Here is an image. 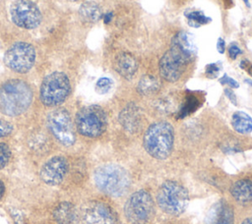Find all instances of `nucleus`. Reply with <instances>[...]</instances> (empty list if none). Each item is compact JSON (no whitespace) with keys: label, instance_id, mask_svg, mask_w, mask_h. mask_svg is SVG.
I'll return each mask as SVG.
<instances>
[{"label":"nucleus","instance_id":"nucleus-9","mask_svg":"<svg viewBox=\"0 0 252 224\" xmlns=\"http://www.w3.org/2000/svg\"><path fill=\"white\" fill-rule=\"evenodd\" d=\"M35 62V49L28 42H16L4 54L5 65L13 72L24 74L29 72Z\"/></svg>","mask_w":252,"mask_h":224},{"label":"nucleus","instance_id":"nucleus-22","mask_svg":"<svg viewBox=\"0 0 252 224\" xmlns=\"http://www.w3.org/2000/svg\"><path fill=\"white\" fill-rule=\"evenodd\" d=\"M159 88V83L158 81L151 76V75H146L143 76L137 85L138 91L143 94V95H151L156 93Z\"/></svg>","mask_w":252,"mask_h":224},{"label":"nucleus","instance_id":"nucleus-10","mask_svg":"<svg viewBox=\"0 0 252 224\" xmlns=\"http://www.w3.org/2000/svg\"><path fill=\"white\" fill-rule=\"evenodd\" d=\"M12 22L26 29L37 28L42 21V15L37 5L32 0H16L10 8Z\"/></svg>","mask_w":252,"mask_h":224},{"label":"nucleus","instance_id":"nucleus-12","mask_svg":"<svg viewBox=\"0 0 252 224\" xmlns=\"http://www.w3.org/2000/svg\"><path fill=\"white\" fill-rule=\"evenodd\" d=\"M69 170V163L64 156L55 155L49 158L40 168V179L49 186L59 185L66 177Z\"/></svg>","mask_w":252,"mask_h":224},{"label":"nucleus","instance_id":"nucleus-27","mask_svg":"<svg viewBox=\"0 0 252 224\" xmlns=\"http://www.w3.org/2000/svg\"><path fill=\"white\" fill-rule=\"evenodd\" d=\"M11 158V149L5 142H0V170L3 169Z\"/></svg>","mask_w":252,"mask_h":224},{"label":"nucleus","instance_id":"nucleus-23","mask_svg":"<svg viewBox=\"0 0 252 224\" xmlns=\"http://www.w3.org/2000/svg\"><path fill=\"white\" fill-rule=\"evenodd\" d=\"M185 17L187 18L188 25L192 28H199V27L211 22V18L204 15V13L201 11L186 12Z\"/></svg>","mask_w":252,"mask_h":224},{"label":"nucleus","instance_id":"nucleus-4","mask_svg":"<svg viewBox=\"0 0 252 224\" xmlns=\"http://www.w3.org/2000/svg\"><path fill=\"white\" fill-rule=\"evenodd\" d=\"M71 92V84L68 76L63 72H52L42 81L39 97L43 105L55 107L63 103Z\"/></svg>","mask_w":252,"mask_h":224},{"label":"nucleus","instance_id":"nucleus-6","mask_svg":"<svg viewBox=\"0 0 252 224\" xmlns=\"http://www.w3.org/2000/svg\"><path fill=\"white\" fill-rule=\"evenodd\" d=\"M75 124L78 132L87 138H97L107 127V117L98 105L82 107L76 114Z\"/></svg>","mask_w":252,"mask_h":224},{"label":"nucleus","instance_id":"nucleus-8","mask_svg":"<svg viewBox=\"0 0 252 224\" xmlns=\"http://www.w3.org/2000/svg\"><path fill=\"white\" fill-rule=\"evenodd\" d=\"M46 124L52 136L63 145L71 146L75 143L76 135L69 112L65 108H57L48 113Z\"/></svg>","mask_w":252,"mask_h":224},{"label":"nucleus","instance_id":"nucleus-40","mask_svg":"<svg viewBox=\"0 0 252 224\" xmlns=\"http://www.w3.org/2000/svg\"><path fill=\"white\" fill-rule=\"evenodd\" d=\"M245 83L251 84V86H252V81H251V80H245Z\"/></svg>","mask_w":252,"mask_h":224},{"label":"nucleus","instance_id":"nucleus-3","mask_svg":"<svg viewBox=\"0 0 252 224\" xmlns=\"http://www.w3.org/2000/svg\"><path fill=\"white\" fill-rule=\"evenodd\" d=\"M174 140L172 126L164 121L152 124L144 135L146 151L157 159H165L171 153Z\"/></svg>","mask_w":252,"mask_h":224},{"label":"nucleus","instance_id":"nucleus-26","mask_svg":"<svg viewBox=\"0 0 252 224\" xmlns=\"http://www.w3.org/2000/svg\"><path fill=\"white\" fill-rule=\"evenodd\" d=\"M112 85H113V82L111 79L107 77H102L98 79L97 82L95 83L94 89L98 94H105L112 88Z\"/></svg>","mask_w":252,"mask_h":224},{"label":"nucleus","instance_id":"nucleus-39","mask_svg":"<svg viewBox=\"0 0 252 224\" xmlns=\"http://www.w3.org/2000/svg\"><path fill=\"white\" fill-rule=\"evenodd\" d=\"M243 1H244L245 5H246L247 7H249V6H250V3H249V1H248V0H243Z\"/></svg>","mask_w":252,"mask_h":224},{"label":"nucleus","instance_id":"nucleus-36","mask_svg":"<svg viewBox=\"0 0 252 224\" xmlns=\"http://www.w3.org/2000/svg\"><path fill=\"white\" fill-rule=\"evenodd\" d=\"M103 17V20H104V23L105 24H108V23H110V21L112 20V17H113V14L112 13H107V14H105V15H103L102 16Z\"/></svg>","mask_w":252,"mask_h":224},{"label":"nucleus","instance_id":"nucleus-13","mask_svg":"<svg viewBox=\"0 0 252 224\" xmlns=\"http://www.w3.org/2000/svg\"><path fill=\"white\" fill-rule=\"evenodd\" d=\"M187 63L171 50H167L159 60V74L167 82H176L182 76Z\"/></svg>","mask_w":252,"mask_h":224},{"label":"nucleus","instance_id":"nucleus-41","mask_svg":"<svg viewBox=\"0 0 252 224\" xmlns=\"http://www.w3.org/2000/svg\"><path fill=\"white\" fill-rule=\"evenodd\" d=\"M69 1H72V2H77V1H80V0H69Z\"/></svg>","mask_w":252,"mask_h":224},{"label":"nucleus","instance_id":"nucleus-1","mask_svg":"<svg viewBox=\"0 0 252 224\" xmlns=\"http://www.w3.org/2000/svg\"><path fill=\"white\" fill-rule=\"evenodd\" d=\"M32 89L22 80H8L0 85V113L16 117L25 113L32 102Z\"/></svg>","mask_w":252,"mask_h":224},{"label":"nucleus","instance_id":"nucleus-24","mask_svg":"<svg viewBox=\"0 0 252 224\" xmlns=\"http://www.w3.org/2000/svg\"><path fill=\"white\" fill-rule=\"evenodd\" d=\"M198 105H199V101L195 96H193V95L188 96L185 99V102L182 105V107L178 113V118H183V117L189 115L190 113L194 112L196 110V108L198 107Z\"/></svg>","mask_w":252,"mask_h":224},{"label":"nucleus","instance_id":"nucleus-11","mask_svg":"<svg viewBox=\"0 0 252 224\" xmlns=\"http://www.w3.org/2000/svg\"><path fill=\"white\" fill-rule=\"evenodd\" d=\"M82 219L85 224H118L113 209L99 200H92L84 206Z\"/></svg>","mask_w":252,"mask_h":224},{"label":"nucleus","instance_id":"nucleus-31","mask_svg":"<svg viewBox=\"0 0 252 224\" xmlns=\"http://www.w3.org/2000/svg\"><path fill=\"white\" fill-rule=\"evenodd\" d=\"M228 54L231 59H235L239 54H241V49L236 44H231L228 48Z\"/></svg>","mask_w":252,"mask_h":224},{"label":"nucleus","instance_id":"nucleus-16","mask_svg":"<svg viewBox=\"0 0 252 224\" xmlns=\"http://www.w3.org/2000/svg\"><path fill=\"white\" fill-rule=\"evenodd\" d=\"M119 123L128 133H136L141 128L142 115L140 107L135 103L127 104L119 113Z\"/></svg>","mask_w":252,"mask_h":224},{"label":"nucleus","instance_id":"nucleus-28","mask_svg":"<svg viewBox=\"0 0 252 224\" xmlns=\"http://www.w3.org/2000/svg\"><path fill=\"white\" fill-rule=\"evenodd\" d=\"M13 132V126L10 122L0 119V138H5Z\"/></svg>","mask_w":252,"mask_h":224},{"label":"nucleus","instance_id":"nucleus-32","mask_svg":"<svg viewBox=\"0 0 252 224\" xmlns=\"http://www.w3.org/2000/svg\"><path fill=\"white\" fill-rule=\"evenodd\" d=\"M11 213H12V216H13V218H14L16 224H24L22 213H21L19 210L13 209V210L11 211Z\"/></svg>","mask_w":252,"mask_h":224},{"label":"nucleus","instance_id":"nucleus-20","mask_svg":"<svg viewBox=\"0 0 252 224\" xmlns=\"http://www.w3.org/2000/svg\"><path fill=\"white\" fill-rule=\"evenodd\" d=\"M79 15L85 23L94 24L102 18L100 7L93 1L84 2L79 8Z\"/></svg>","mask_w":252,"mask_h":224},{"label":"nucleus","instance_id":"nucleus-29","mask_svg":"<svg viewBox=\"0 0 252 224\" xmlns=\"http://www.w3.org/2000/svg\"><path fill=\"white\" fill-rule=\"evenodd\" d=\"M220 71V66L219 63H211L206 67V75L210 79H215L218 77Z\"/></svg>","mask_w":252,"mask_h":224},{"label":"nucleus","instance_id":"nucleus-15","mask_svg":"<svg viewBox=\"0 0 252 224\" xmlns=\"http://www.w3.org/2000/svg\"><path fill=\"white\" fill-rule=\"evenodd\" d=\"M234 214L231 206L223 199L215 202L209 209L204 224H233Z\"/></svg>","mask_w":252,"mask_h":224},{"label":"nucleus","instance_id":"nucleus-34","mask_svg":"<svg viewBox=\"0 0 252 224\" xmlns=\"http://www.w3.org/2000/svg\"><path fill=\"white\" fill-rule=\"evenodd\" d=\"M224 94L228 97V99L231 101V103H233L234 105L237 104V102H236V96H235L234 92H233L231 89L225 88V89H224Z\"/></svg>","mask_w":252,"mask_h":224},{"label":"nucleus","instance_id":"nucleus-5","mask_svg":"<svg viewBox=\"0 0 252 224\" xmlns=\"http://www.w3.org/2000/svg\"><path fill=\"white\" fill-rule=\"evenodd\" d=\"M157 201L161 210L170 215L183 213L189 202V196L184 187L173 181L161 184L157 194Z\"/></svg>","mask_w":252,"mask_h":224},{"label":"nucleus","instance_id":"nucleus-19","mask_svg":"<svg viewBox=\"0 0 252 224\" xmlns=\"http://www.w3.org/2000/svg\"><path fill=\"white\" fill-rule=\"evenodd\" d=\"M230 194L240 203L252 202V181L243 179L235 182L230 189Z\"/></svg>","mask_w":252,"mask_h":224},{"label":"nucleus","instance_id":"nucleus-18","mask_svg":"<svg viewBox=\"0 0 252 224\" xmlns=\"http://www.w3.org/2000/svg\"><path fill=\"white\" fill-rule=\"evenodd\" d=\"M114 68L121 77L129 80L135 75L138 69V64L136 59L131 54L120 53L115 58Z\"/></svg>","mask_w":252,"mask_h":224},{"label":"nucleus","instance_id":"nucleus-25","mask_svg":"<svg viewBox=\"0 0 252 224\" xmlns=\"http://www.w3.org/2000/svg\"><path fill=\"white\" fill-rule=\"evenodd\" d=\"M29 144L32 150L40 152L46 148V145H47L46 137L42 134L32 135L29 140Z\"/></svg>","mask_w":252,"mask_h":224},{"label":"nucleus","instance_id":"nucleus-33","mask_svg":"<svg viewBox=\"0 0 252 224\" xmlns=\"http://www.w3.org/2000/svg\"><path fill=\"white\" fill-rule=\"evenodd\" d=\"M239 66H240V68L244 69L250 76H252V64L249 61L243 60V61H241Z\"/></svg>","mask_w":252,"mask_h":224},{"label":"nucleus","instance_id":"nucleus-21","mask_svg":"<svg viewBox=\"0 0 252 224\" xmlns=\"http://www.w3.org/2000/svg\"><path fill=\"white\" fill-rule=\"evenodd\" d=\"M231 125L239 134H249L252 131V118L242 111L235 112L231 117Z\"/></svg>","mask_w":252,"mask_h":224},{"label":"nucleus","instance_id":"nucleus-38","mask_svg":"<svg viewBox=\"0 0 252 224\" xmlns=\"http://www.w3.org/2000/svg\"><path fill=\"white\" fill-rule=\"evenodd\" d=\"M241 224H252V217L243 220V221L241 222Z\"/></svg>","mask_w":252,"mask_h":224},{"label":"nucleus","instance_id":"nucleus-14","mask_svg":"<svg viewBox=\"0 0 252 224\" xmlns=\"http://www.w3.org/2000/svg\"><path fill=\"white\" fill-rule=\"evenodd\" d=\"M169 50L180 56L187 64L190 63L197 54V45L194 35L184 30L177 32L171 39Z\"/></svg>","mask_w":252,"mask_h":224},{"label":"nucleus","instance_id":"nucleus-35","mask_svg":"<svg viewBox=\"0 0 252 224\" xmlns=\"http://www.w3.org/2000/svg\"><path fill=\"white\" fill-rule=\"evenodd\" d=\"M217 50L220 53H223L224 50H225V42H224V40L221 37H220L218 42H217Z\"/></svg>","mask_w":252,"mask_h":224},{"label":"nucleus","instance_id":"nucleus-7","mask_svg":"<svg viewBox=\"0 0 252 224\" xmlns=\"http://www.w3.org/2000/svg\"><path fill=\"white\" fill-rule=\"evenodd\" d=\"M124 214L131 224H146L154 214V201L151 195L144 190L135 192L124 205Z\"/></svg>","mask_w":252,"mask_h":224},{"label":"nucleus","instance_id":"nucleus-37","mask_svg":"<svg viewBox=\"0 0 252 224\" xmlns=\"http://www.w3.org/2000/svg\"><path fill=\"white\" fill-rule=\"evenodd\" d=\"M4 193H5V185H4V183L0 180V199H1L2 196H4Z\"/></svg>","mask_w":252,"mask_h":224},{"label":"nucleus","instance_id":"nucleus-30","mask_svg":"<svg viewBox=\"0 0 252 224\" xmlns=\"http://www.w3.org/2000/svg\"><path fill=\"white\" fill-rule=\"evenodd\" d=\"M220 83L222 84H227V85H229L232 88H237L238 85H239L238 83L235 80H233L232 78L228 77L227 75H224L222 78H220Z\"/></svg>","mask_w":252,"mask_h":224},{"label":"nucleus","instance_id":"nucleus-17","mask_svg":"<svg viewBox=\"0 0 252 224\" xmlns=\"http://www.w3.org/2000/svg\"><path fill=\"white\" fill-rule=\"evenodd\" d=\"M53 219L56 224H78L79 212L72 202L61 201L53 210Z\"/></svg>","mask_w":252,"mask_h":224},{"label":"nucleus","instance_id":"nucleus-2","mask_svg":"<svg viewBox=\"0 0 252 224\" xmlns=\"http://www.w3.org/2000/svg\"><path fill=\"white\" fill-rule=\"evenodd\" d=\"M94 181L99 191L114 197L123 196L130 186L128 172L117 164H103L97 167L94 173Z\"/></svg>","mask_w":252,"mask_h":224}]
</instances>
